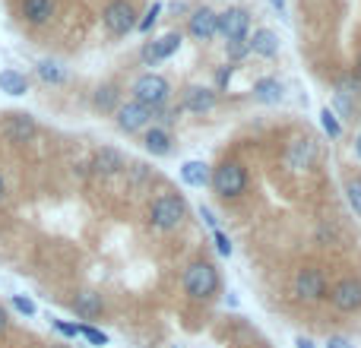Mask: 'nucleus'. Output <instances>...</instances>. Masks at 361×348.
<instances>
[{
	"mask_svg": "<svg viewBox=\"0 0 361 348\" xmlns=\"http://www.w3.org/2000/svg\"><path fill=\"white\" fill-rule=\"evenodd\" d=\"M184 292L197 301H209L219 292V269L206 260H193L184 269Z\"/></svg>",
	"mask_w": 361,
	"mask_h": 348,
	"instance_id": "1",
	"label": "nucleus"
},
{
	"mask_svg": "<svg viewBox=\"0 0 361 348\" xmlns=\"http://www.w3.org/2000/svg\"><path fill=\"white\" fill-rule=\"evenodd\" d=\"M149 218H152V228H159V231H175L178 225L187 218V203H184V197H178V193H162V197H156V199H152Z\"/></svg>",
	"mask_w": 361,
	"mask_h": 348,
	"instance_id": "2",
	"label": "nucleus"
},
{
	"mask_svg": "<svg viewBox=\"0 0 361 348\" xmlns=\"http://www.w3.org/2000/svg\"><path fill=\"white\" fill-rule=\"evenodd\" d=\"M209 184L216 187L219 197L238 199L247 190V168H244L241 162H222L216 168V174H209Z\"/></svg>",
	"mask_w": 361,
	"mask_h": 348,
	"instance_id": "3",
	"label": "nucleus"
},
{
	"mask_svg": "<svg viewBox=\"0 0 361 348\" xmlns=\"http://www.w3.org/2000/svg\"><path fill=\"white\" fill-rule=\"evenodd\" d=\"M171 99V89H169V80H162V76L156 73H146L140 76L137 82H133V101L143 108H149V111H156V108H165Z\"/></svg>",
	"mask_w": 361,
	"mask_h": 348,
	"instance_id": "4",
	"label": "nucleus"
},
{
	"mask_svg": "<svg viewBox=\"0 0 361 348\" xmlns=\"http://www.w3.org/2000/svg\"><path fill=\"white\" fill-rule=\"evenodd\" d=\"M295 294H298V301H307V304L324 301L326 294H330V285H326L324 269H317V266L298 269V275H295Z\"/></svg>",
	"mask_w": 361,
	"mask_h": 348,
	"instance_id": "5",
	"label": "nucleus"
},
{
	"mask_svg": "<svg viewBox=\"0 0 361 348\" xmlns=\"http://www.w3.org/2000/svg\"><path fill=\"white\" fill-rule=\"evenodd\" d=\"M0 137L10 139V143H32V139L38 137V124L32 114L25 111H10L0 118Z\"/></svg>",
	"mask_w": 361,
	"mask_h": 348,
	"instance_id": "6",
	"label": "nucleus"
},
{
	"mask_svg": "<svg viewBox=\"0 0 361 348\" xmlns=\"http://www.w3.org/2000/svg\"><path fill=\"white\" fill-rule=\"evenodd\" d=\"M102 19H105V29L114 38H124L137 29V10L130 6V0H111L102 13Z\"/></svg>",
	"mask_w": 361,
	"mask_h": 348,
	"instance_id": "7",
	"label": "nucleus"
},
{
	"mask_svg": "<svg viewBox=\"0 0 361 348\" xmlns=\"http://www.w3.org/2000/svg\"><path fill=\"white\" fill-rule=\"evenodd\" d=\"M326 298L333 301V307L336 311H343V313H355L361 311V279H339L336 285L330 288V294Z\"/></svg>",
	"mask_w": 361,
	"mask_h": 348,
	"instance_id": "8",
	"label": "nucleus"
},
{
	"mask_svg": "<svg viewBox=\"0 0 361 348\" xmlns=\"http://www.w3.org/2000/svg\"><path fill=\"white\" fill-rule=\"evenodd\" d=\"M152 114L156 111L137 105V101H124V105H118V111H114V124H118L124 133H140L152 124Z\"/></svg>",
	"mask_w": 361,
	"mask_h": 348,
	"instance_id": "9",
	"label": "nucleus"
},
{
	"mask_svg": "<svg viewBox=\"0 0 361 348\" xmlns=\"http://www.w3.org/2000/svg\"><path fill=\"white\" fill-rule=\"evenodd\" d=\"M178 48H180V35H178V32H169V35L156 38V42H146L143 63H146V67H156L159 61H169V57H175Z\"/></svg>",
	"mask_w": 361,
	"mask_h": 348,
	"instance_id": "10",
	"label": "nucleus"
},
{
	"mask_svg": "<svg viewBox=\"0 0 361 348\" xmlns=\"http://www.w3.org/2000/svg\"><path fill=\"white\" fill-rule=\"evenodd\" d=\"M219 29V13L209 10V6H200V10L190 13V19H187V32H190V38H197V42H206V38H212Z\"/></svg>",
	"mask_w": 361,
	"mask_h": 348,
	"instance_id": "11",
	"label": "nucleus"
},
{
	"mask_svg": "<svg viewBox=\"0 0 361 348\" xmlns=\"http://www.w3.org/2000/svg\"><path fill=\"white\" fill-rule=\"evenodd\" d=\"M247 23H250L247 13H244L241 6H231V10L219 13V29L216 32H222L228 42H235V38H247Z\"/></svg>",
	"mask_w": 361,
	"mask_h": 348,
	"instance_id": "12",
	"label": "nucleus"
},
{
	"mask_svg": "<svg viewBox=\"0 0 361 348\" xmlns=\"http://www.w3.org/2000/svg\"><path fill=\"white\" fill-rule=\"evenodd\" d=\"M19 13L29 25H48L57 13V0H19Z\"/></svg>",
	"mask_w": 361,
	"mask_h": 348,
	"instance_id": "13",
	"label": "nucleus"
},
{
	"mask_svg": "<svg viewBox=\"0 0 361 348\" xmlns=\"http://www.w3.org/2000/svg\"><path fill=\"white\" fill-rule=\"evenodd\" d=\"M73 313L82 320V323L99 320L102 313H105V301H102V294H95V292H80L73 298Z\"/></svg>",
	"mask_w": 361,
	"mask_h": 348,
	"instance_id": "14",
	"label": "nucleus"
},
{
	"mask_svg": "<svg viewBox=\"0 0 361 348\" xmlns=\"http://www.w3.org/2000/svg\"><path fill=\"white\" fill-rule=\"evenodd\" d=\"M92 171L102 174V178H111V174L124 171V156L118 149H111V146H105V149H99L92 156Z\"/></svg>",
	"mask_w": 361,
	"mask_h": 348,
	"instance_id": "15",
	"label": "nucleus"
},
{
	"mask_svg": "<svg viewBox=\"0 0 361 348\" xmlns=\"http://www.w3.org/2000/svg\"><path fill=\"white\" fill-rule=\"evenodd\" d=\"M216 101H219V95L212 92V89H206V86H190L184 92V108L187 111L203 114V111H209V108H216Z\"/></svg>",
	"mask_w": 361,
	"mask_h": 348,
	"instance_id": "16",
	"label": "nucleus"
},
{
	"mask_svg": "<svg viewBox=\"0 0 361 348\" xmlns=\"http://www.w3.org/2000/svg\"><path fill=\"white\" fill-rule=\"evenodd\" d=\"M143 146H146L149 156H171V149H175L165 127H146L143 130Z\"/></svg>",
	"mask_w": 361,
	"mask_h": 348,
	"instance_id": "17",
	"label": "nucleus"
},
{
	"mask_svg": "<svg viewBox=\"0 0 361 348\" xmlns=\"http://www.w3.org/2000/svg\"><path fill=\"white\" fill-rule=\"evenodd\" d=\"M118 105H121V92H118V86H111V82H105V86H99L92 92V108L95 111L114 114L118 111Z\"/></svg>",
	"mask_w": 361,
	"mask_h": 348,
	"instance_id": "18",
	"label": "nucleus"
},
{
	"mask_svg": "<svg viewBox=\"0 0 361 348\" xmlns=\"http://www.w3.org/2000/svg\"><path fill=\"white\" fill-rule=\"evenodd\" d=\"M250 51L254 54H260V57H276V51H279V35L276 32H269V29H260V32H254V38H250Z\"/></svg>",
	"mask_w": 361,
	"mask_h": 348,
	"instance_id": "19",
	"label": "nucleus"
},
{
	"mask_svg": "<svg viewBox=\"0 0 361 348\" xmlns=\"http://www.w3.org/2000/svg\"><path fill=\"white\" fill-rule=\"evenodd\" d=\"M180 180H184L187 187H206L209 184V165L206 162H184L180 165Z\"/></svg>",
	"mask_w": 361,
	"mask_h": 348,
	"instance_id": "20",
	"label": "nucleus"
},
{
	"mask_svg": "<svg viewBox=\"0 0 361 348\" xmlns=\"http://www.w3.org/2000/svg\"><path fill=\"white\" fill-rule=\"evenodd\" d=\"M282 95H286V89H282L279 80H260L254 86V99L260 101V105H279Z\"/></svg>",
	"mask_w": 361,
	"mask_h": 348,
	"instance_id": "21",
	"label": "nucleus"
},
{
	"mask_svg": "<svg viewBox=\"0 0 361 348\" xmlns=\"http://www.w3.org/2000/svg\"><path fill=\"white\" fill-rule=\"evenodd\" d=\"M0 92L6 95H25L29 92V80L19 70H0Z\"/></svg>",
	"mask_w": 361,
	"mask_h": 348,
	"instance_id": "22",
	"label": "nucleus"
},
{
	"mask_svg": "<svg viewBox=\"0 0 361 348\" xmlns=\"http://www.w3.org/2000/svg\"><path fill=\"white\" fill-rule=\"evenodd\" d=\"M35 73H38V80L48 82V86H63V82H67V70L57 61H38Z\"/></svg>",
	"mask_w": 361,
	"mask_h": 348,
	"instance_id": "23",
	"label": "nucleus"
},
{
	"mask_svg": "<svg viewBox=\"0 0 361 348\" xmlns=\"http://www.w3.org/2000/svg\"><path fill=\"white\" fill-rule=\"evenodd\" d=\"M311 156H314V146L311 139H298V143L288 146V165L298 171H305L307 165H311Z\"/></svg>",
	"mask_w": 361,
	"mask_h": 348,
	"instance_id": "24",
	"label": "nucleus"
},
{
	"mask_svg": "<svg viewBox=\"0 0 361 348\" xmlns=\"http://www.w3.org/2000/svg\"><path fill=\"white\" fill-rule=\"evenodd\" d=\"M320 124H324V133L330 139H339L343 137V120L336 118V114L330 111V108H324V111H320Z\"/></svg>",
	"mask_w": 361,
	"mask_h": 348,
	"instance_id": "25",
	"label": "nucleus"
},
{
	"mask_svg": "<svg viewBox=\"0 0 361 348\" xmlns=\"http://www.w3.org/2000/svg\"><path fill=\"white\" fill-rule=\"evenodd\" d=\"M330 111L336 114L339 120H349L352 118V95L336 92V95H333V101H330Z\"/></svg>",
	"mask_w": 361,
	"mask_h": 348,
	"instance_id": "26",
	"label": "nucleus"
},
{
	"mask_svg": "<svg viewBox=\"0 0 361 348\" xmlns=\"http://www.w3.org/2000/svg\"><path fill=\"white\" fill-rule=\"evenodd\" d=\"M345 197H349V206L355 209V216H361V180L358 178H352L345 184Z\"/></svg>",
	"mask_w": 361,
	"mask_h": 348,
	"instance_id": "27",
	"label": "nucleus"
},
{
	"mask_svg": "<svg viewBox=\"0 0 361 348\" xmlns=\"http://www.w3.org/2000/svg\"><path fill=\"white\" fill-rule=\"evenodd\" d=\"M13 311L23 313V317H35L38 307H35V301H29L25 294H13Z\"/></svg>",
	"mask_w": 361,
	"mask_h": 348,
	"instance_id": "28",
	"label": "nucleus"
},
{
	"mask_svg": "<svg viewBox=\"0 0 361 348\" xmlns=\"http://www.w3.org/2000/svg\"><path fill=\"white\" fill-rule=\"evenodd\" d=\"M80 336L82 339H89L92 345H108V336L102 330H95L92 323H80Z\"/></svg>",
	"mask_w": 361,
	"mask_h": 348,
	"instance_id": "29",
	"label": "nucleus"
},
{
	"mask_svg": "<svg viewBox=\"0 0 361 348\" xmlns=\"http://www.w3.org/2000/svg\"><path fill=\"white\" fill-rule=\"evenodd\" d=\"M339 92L343 95H358L361 92V76L358 73H345L343 80H339Z\"/></svg>",
	"mask_w": 361,
	"mask_h": 348,
	"instance_id": "30",
	"label": "nucleus"
},
{
	"mask_svg": "<svg viewBox=\"0 0 361 348\" xmlns=\"http://www.w3.org/2000/svg\"><path fill=\"white\" fill-rule=\"evenodd\" d=\"M159 16H162V4H152L149 10H146V16L140 19V32H152V25L159 23Z\"/></svg>",
	"mask_w": 361,
	"mask_h": 348,
	"instance_id": "31",
	"label": "nucleus"
},
{
	"mask_svg": "<svg viewBox=\"0 0 361 348\" xmlns=\"http://www.w3.org/2000/svg\"><path fill=\"white\" fill-rule=\"evenodd\" d=\"M247 54H250L247 38H235V42H228V57L231 61H244Z\"/></svg>",
	"mask_w": 361,
	"mask_h": 348,
	"instance_id": "32",
	"label": "nucleus"
},
{
	"mask_svg": "<svg viewBox=\"0 0 361 348\" xmlns=\"http://www.w3.org/2000/svg\"><path fill=\"white\" fill-rule=\"evenodd\" d=\"M212 244H216L219 256H231V241H228V235H225L222 228H216V231H212Z\"/></svg>",
	"mask_w": 361,
	"mask_h": 348,
	"instance_id": "33",
	"label": "nucleus"
},
{
	"mask_svg": "<svg viewBox=\"0 0 361 348\" xmlns=\"http://www.w3.org/2000/svg\"><path fill=\"white\" fill-rule=\"evenodd\" d=\"M51 326H54V330L61 333L63 339H76V336H80V326H76V323H63V320H51Z\"/></svg>",
	"mask_w": 361,
	"mask_h": 348,
	"instance_id": "34",
	"label": "nucleus"
},
{
	"mask_svg": "<svg viewBox=\"0 0 361 348\" xmlns=\"http://www.w3.org/2000/svg\"><path fill=\"white\" fill-rule=\"evenodd\" d=\"M200 216H203V222H206V225H209V228H212V231H216V228H219V218H216V216H212V209H209V206H200Z\"/></svg>",
	"mask_w": 361,
	"mask_h": 348,
	"instance_id": "35",
	"label": "nucleus"
},
{
	"mask_svg": "<svg viewBox=\"0 0 361 348\" xmlns=\"http://www.w3.org/2000/svg\"><path fill=\"white\" fill-rule=\"evenodd\" d=\"M326 348H352L349 339H343V336H333L330 342H326Z\"/></svg>",
	"mask_w": 361,
	"mask_h": 348,
	"instance_id": "36",
	"label": "nucleus"
},
{
	"mask_svg": "<svg viewBox=\"0 0 361 348\" xmlns=\"http://www.w3.org/2000/svg\"><path fill=\"white\" fill-rule=\"evenodd\" d=\"M149 178V165H137V171H133V180H146Z\"/></svg>",
	"mask_w": 361,
	"mask_h": 348,
	"instance_id": "37",
	"label": "nucleus"
},
{
	"mask_svg": "<svg viewBox=\"0 0 361 348\" xmlns=\"http://www.w3.org/2000/svg\"><path fill=\"white\" fill-rule=\"evenodd\" d=\"M6 326H10V317H6V307L0 304V336L6 333Z\"/></svg>",
	"mask_w": 361,
	"mask_h": 348,
	"instance_id": "38",
	"label": "nucleus"
},
{
	"mask_svg": "<svg viewBox=\"0 0 361 348\" xmlns=\"http://www.w3.org/2000/svg\"><path fill=\"white\" fill-rule=\"evenodd\" d=\"M228 73H231V67H225L222 73H219V89H225V86H228Z\"/></svg>",
	"mask_w": 361,
	"mask_h": 348,
	"instance_id": "39",
	"label": "nucleus"
},
{
	"mask_svg": "<svg viewBox=\"0 0 361 348\" xmlns=\"http://www.w3.org/2000/svg\"><path fill=\"white\" fill-rule=\"evenodd\" d=\"M295 345H298V348H314V342L307 336H298V339H295Z\"/></svg>",
	"mask_w": 361,
	"mask_h": 348,
	"instance_id": "40",
	"label": "nucleus"
},
{
	"mask_svg": "<svg viewBox=\"0 0 361 348\" xmlns=\"http://www.w3.org/2000/svg\"><path fill=\"white\" fill-rule=\"evenodd\" d=\"M6 197V180H4V174H0V199Z\"/></svg>",
	"mask_w": 361,
	"mask_h": 348,
	"instance_id": "41",
	"label": "nucleus"
},
{
	"mask_svg": "<svg viewBox=\"0 0 361 348\" xmlns=\"http://www.w3.org/2000/svg\"><path fill=\"white\" fill-rule=\"evenodd\" d=\"M355 152H358V159H361V133H358V139H355Z\"/></svg>",
	"mask_w": 361,
	"mask_h": 348,
	"instance_id": "42",
	"label": "nucleus"
},
{
	"mask_svg": "<svg viewBox=\"0 0 361 348\" xmlns=\"http://www.w3.org/2000/svg\"><path fill=\"white\" fill-rule=\"evenodd\" d=\"M273 6H276V10H282V6H286V0H273Z\"/></svg>",
	"mask_w": 361,
	"mask_h": 348,
	"instance_id": "43",
	"label": "nucleus"
},
{
	"mask_svg": "<svg viewBox=\"0 0 361 348\" xmlns=\"http://www.w3.org/2000/svg\"><path fill=\"white\" fill-rule=\"evenodd\" d=\"M358 76H361V57H358Z\"/></svg>",
	"mask_w": 361,
	"mask_h": 348,
	"instance_id": "44",
	"label": "nucleus"
},
{
	"mask_svg": "<svg viewBox=\"0 0 361 348\" xmlns=\"http://www.w3.org/2000/svg\"><path fill=\"white\" fill-rule=\"evenodd\" d=\"M54 348H67V345H54Z\"/></svg>",
	"mask_w": 361,
	"mask_h": 348,
	"instance_id": "45",
	"label": "nucleus"
}]
</instances>
